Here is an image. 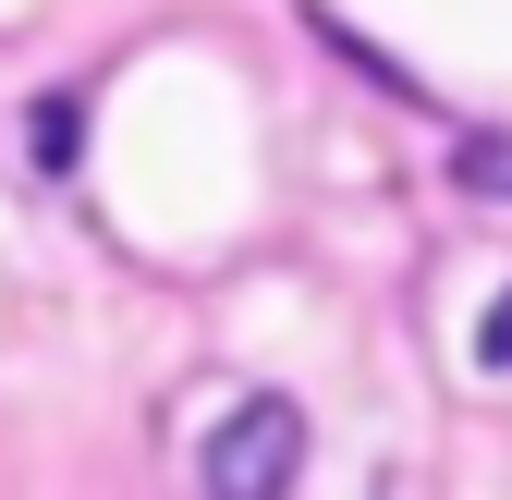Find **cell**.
<instances>
[{
    "mask_svg": "<svg viewBox=\"0 0 512 500\" xmlns=\"http://www.w3.org/2000/svg\"><path fill=\"white\" fill-rule=\"evenodd\" d=\"M196 476H208L220 500H269V488H293V476H305V403H281V391H256V403H232Z\"/></svg>",
    "mask_w": 512,
    "mask_h": 500,
    "instance_id": "obj_1",
    "label": "cell"
},
{
    "mask_svg": "<svg viewBox=\"0 0 512 500\" xmlns=\"http://www.w3.org/2000/svg\"><path fill=\"white\" fill-rule=\"evenodd\" d=\"M25 135H37V171H74L86 159V98H37Z\"/></svg>",
    "mask_w": 512,
    "mask_h": 500,
    "instance_id": "obj_2",
    "label": "cell"
},
{
    "mask_svg": "<svg viewBox=\"0 0 512 500\" xmlns=\"http://www.w3.org/2000/svg\"><path fill=\"white\" fill-rule=\"evenodd\" d=\"M452 171L476 183V196H512V147H500V135H464V147H452Z\"/></svg>",
    "mask_w": 512,
    "mask_h": 500,
    "instance_id": "obj_3",
    "label": "cell"
},
{
    "mask_svg": "<svg viewBox=\"0 0 512 500\" xmlns=\"http://www.w3.org/2000/svg\"><path fill=\"white\" fill-rule=\"evenodd\" d=\"M476 366H500V379H512V293H500L488 318H476Z\"/></svg>",
    "mask_w": 512,
    "mask_h": 500,
    "instance_id": "obj_4",
    "label": "cell"
}]
</instances>
